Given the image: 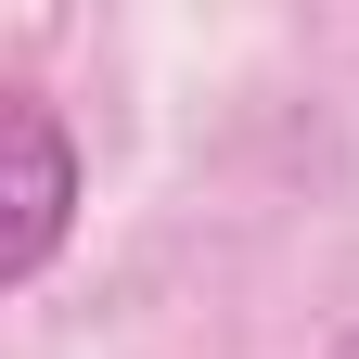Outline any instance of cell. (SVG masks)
<instances>
[{"instance_id": "1", "label": "cell", "mask_w": 359, "mask_h": 359, "mask_svg": "<svg viewBox=\"0 0 359 359\" xmlns=\"http://www.w3.org/2000/svg\"><path fill=\"white\" fill-rule=\"evenodd\" d=\"M0 154H13V218H0V283H39L65 244V205H77V154H65V128L52 103H13L0 116Z\"/></svg>"}, {"instance_id": "2", "label": "cell", "mask_w": 359, "mask_h": 359, "mask_svg": "<svg viewBox=\"0 0 359 359\" xmlns=\"http://www.w3.org/2000/svg\"><path fill=\"white\" fill-rule=\"evenodd\" d=\"M334 359H359V334H346V346H334Z\"/></svg>"}]
</instances>
